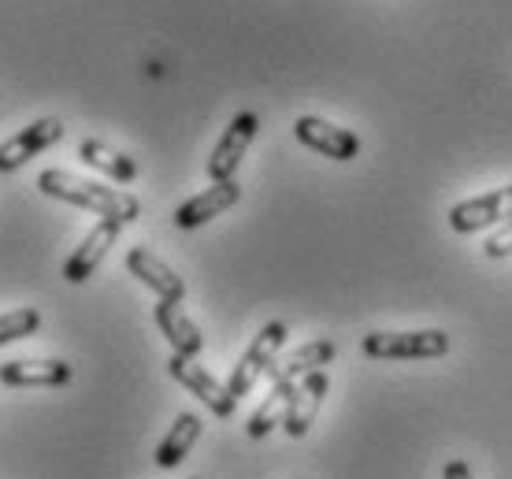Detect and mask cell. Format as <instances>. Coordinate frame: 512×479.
I'll return each instance as SVG.
<instances>
[{
  "label": "cell",
  "instance_id": "cell-1",
  "mask_svg": "<svg viewBox=\"0 0 512 479\" xmlns=\"http://www.w3.org/2000/svg\"><path fill=\"white\" fill-rule=\"evenodd\" d=\"M38 190L45 197H56V201H67V205L90 208L101 220H119V223H134L141 216V205L134 194H123L116 186H101L93 179H78L64 168H49L41 171Z\"/></svg>",
  "mask_w": 512,
  "mask_h": 479
},
{
  "label": "cell",
  "instance_id": "cell-2",
  "mask_svg": "<svg viewBox=\"0 0 512 479\" xmlns=\"http://www.w3.org/2000/svg\"><path fill=\"white\" fill-rule=\"evenodd\" d=\"M364 353L375 361H431L446 357L449 335L446 331H372L364 335Z\"/></svg>",
  "mask_w": 512,
  "mask_h": 479
},
{
  "label": "cell",
  "instance_id": "cell-3",
  "mask_svg": "<svg viewBox=\"0 0 512 479\" xmlns=\"http://www.w3.org/2000/svg\"><path fill=\"white\" fill-rule=\"evenodd\" d=\"M282 342H286V324H264L260 327V335L253 338V346L245 350V357L238 364H234V372H231V383H227V390H231L234 398L242 402L245 394L260 383V379L271 372V364H275V357H279L282 350Z\"/></svg>",
  "mask_w": 512,
  "mask_h": 479
},
{
  "label": "cell",
  "instance_id": "cell-4",
  "mask_svg": "<svg viewBox=\"0 0 512 479\" xmlns=\"http://www.w3.org/2000/svg\"><path fill=\"white\" fill-rule=\"evenodd\" d=\"M167 372H171V379H175V383H182V387L190 390L193 398H201V402L212 409V416H219V420H231V416H234V409H238V398H234L231 390L223 387L212 372H205V368L193 361V357H182V353H175V357L167 361Z\"/></svg>",
  "mask_w": 512,
  "mask_h": 479
},
{
  "label": "cell",
  "instance_id": "cell-5",
  "mask_svg": "<svg viewBox=\"0 0 512 479\" xmlns=\"http://www.w3.org/2000/svg\"><path fill=\"white\" fill-rule=\"evenodd\" d=\"M256 127H260V119H256L253 112H238V116L231 119V127L223 130L219 145L212 149V156H208V179L212 182L234 179V171L242 164L245 149H249L256 138Z\"/></svg>",
  "mask_w": 512,
  "mask_h": 479
},
{
  "label": "cell",
  "instance_id": "cell-6",
  "mask_svg": "<svg viewBox=\"0 0 512 479\" xmlns=\"http://www.w3.org/2000/svg\"><path fill=\"white\" fill-rule=\"evenodd\" d=\"M294 134H297V142L308 145L312 153L331 156V160H338V164H346V160L360 156L357 134L346 127H334V123H327V119H320V116H301L294 123Z\"/></svg>",
  "mask_w": 512,
  "mask_h": 479
},
{
  "label": "cell",
  "instance_id": "cell-7",
  "mask_svg": "<svg viewBox=\"0 0 512 479\" xmlns=\"http://www.w3.org/2000/svg\"><path fill=\"white\" fill-rule=\"evenodd\" d=\"M501 220H512V186H501L494 194L472 197V201H461V205L449 208V227L457 234L487 231V227H494Z\"/></svg>",
  "mask_w": 512,
  "mask_h": 479
},
{
  "label": "cell",
  "instance_id": "cell-8",
  "mask_svg": "<svg viewBox=\"0 0 512 479\" xmlns=\"http://www.w3.org/2000/svg\"><path fill=\"white\" fill-rule=\"evenodd\" d=\"M64 138V123L60 119H38V123H30L26 130H19L15 138L0 145V175H12L26 164V160H34L38 153H45L49 145H56Z\"/></svg>",
  "mask_w": 512,
  "mask_h": 479
},
{
  "label": "cell",
  "instance_id": "cell-9",
  "mask_svg": "<svg viewBox=\"0 0 512 479\" xmlns=\"http://www.w3.org/2000/svg\"><path fill=\"white\" fill-rule=\"evenodd\" d=\"M123 227H127V223H119V220H97V227L82 238V246L67 257V264H64L67 283H86V279L101 268V260L108 257V249L116 246V238Z\"/></svg>",
  "mask_w": 512,
  "mask_h": 479
},
{
  "label": "cell",
  "instance_id": "cell-10",
  "mask_svg": "<svg viewBox=\"0 0 512 479\" xmlns=\"http://www.w3.org/2000/svg\"><path fill=\"white\" fill-rule=\"evenodd\" d=\"M327 390H331V379H327L323 368L297 383L294 398H290V405H286V420H282V431H286L290 439L308 435L312 420H316V413H320L323 398H327Z\"/></svg>",
  "mask_w": 512,
  "mask_h": 479
},
{
  "label": "cell",
  "instance_id": "cell-11",
  "mask_svg": "<svg viewBox=\"0 0 512 479\" xmlns=\"http://www.w3.org/2000/svg\"><path fill=\"white\" fill-rule=\"evenodd\" d=\"M238 201H242V186H238L234 179L212 182L205 194H197V197H190L186 205H179V212H175V227L193 231V227H201V223L223 216V212L234 208Z\"/></svg>",
  "mask_w": 512,
  "mask_h": 479
},
{
  "label": "cell",
  "instance_id": "cell-12",
  "mask_svg": "<svg viewBox=\"0 0 512 479\" xmlns=\"http://www.w3.org/2000/svg\"><path fill=\"white\" fill-rule=\"evenodd\" d=\"M127 272L138 275L141 283L149 286L153 294H160V301H182V298H186V283H182V275L171 272L164 260L156 257L153 249H145V246L130 249V253H127Z\"/></svg>",
  "mask_w": 512,
  "mask_h": 479
},
{
  "label": "cell",
  "instance_id": "cell-13",
  "mask_svg": "<svg viewBox=\"0 0 512 479\" xmlns=\"http://www.w3.org/2000/svg\"><path fill=\"white\" fill-rule=\"evenodd\" d=\"M153 316H156L160 335L171 342V350L175 353H182V357H197V353L205 350V335H201V327L186 316L182 301H156Z\"/></svg>",
  "mask_w": 512,
  "mask_h": 479
},
{
  "label": "cell",
  "instance_id": "cell-14",
  "mask_svg": "<svg viewBox=\"0 0 512 479\" xmlns=\"http://www.w3.org/2000/svg\"><path fill=\"white\" fill-rule=\"evenodd\" d=\"M334 353H338V346L334 342H327V338H316V342H305L301 350H294L290 357H282V361L271 364V383H301L305 376H312V372H320L323 364L334 361Z\"/></svg>",
  "mask_w": 512,
  "mask_h": 479
},
{
  "label": "cell",
  "instance_id": "cell-15",
  "mask_svg": "<svg viewBox=\"0 0 512 479\" xmlns=\"http://www.w3.org/2000/svg\"><path fill=\"white\" fill-rule=\"evenodd\" d=\"M71 364L67 361H8L0 364V383L4 387H64L71 383Z\"/></svg>",
  "mask_w": 512,
  "mask_h": 479
},
{
  "label": "cell",
  "instance_id": "cell-16",
  "mask_svg": "<svg viewBox=\"0 0 512 479\" xmlns=\"http://www.w3.org/2000/svg\"><path fill=\"white\" fill-rule=\"evenodd\" d=\"M201 431H205V424H201V416L197 413H179L175 416V424H171V431H167V439L156 446V468H175L186 461V454L193 450V442L201 439Z\"/></svg>",
  "mask_w": 512,
  "mask_h": 479
},
{
  "label": "cell",
  "instance_id": "cell-17",
  "mask_svg": "<svg viewBox=\"0 0 512 479\" xmlns=\"http://www.w3.org/2000/svg\"><path fill=\"white\" fill-rule=\"evenodd\" d=\"M78 160H82V164H90V168H97V171H104L108 179H116V182L138 179V164H134L127 153H119V149L97 142V138H86V142L78 145Z\"/></svg>",
  "mask_w": 512,
  "mask_h": 479
},
{
  "label": "cell",
  "instance_id": "cell-18",
  "mask_svg": "<svg viewBox=\"0 0 512 479\" xmlns=\"http://www.w3.org/2000/svg\"><path fill=\"white\" fill-rule=\"evenodd\" d=\"M294 387L297 383H271V394L264 398V405L249 416V424H245L249 439H264L275 424L286 420V405H290V398H294Z\"/></svg>",
  "mask_w": 512,
  "mask_h": 479
},
{
  "label": "cell",
  "instance_id": "cell-19",
  "mask_svg": "<svg viewBox=\"0 0 512 479\" xmlns=\"http://www.w3.org/2000/svg\"><path fill=\"white\" fill-rule=\"evenodd\" d=\"M41 327V312L38 309H15L0 316V346L8 342H19V338L34 335Z\"/></svg>",
  "mask_w": 512,
  "mask_h": 479
},
{
  "label": "cell",
  "instance_id": "cell-20",
  "mask_svg": "<svg viewBox=\"0 0 512 479\" xmlns=\"http://www.w3.org/2000/svg\"><path fill=\"white\" fill-rule=\"evenodd\" d=\"M483 253H487L490 260H505L512 253V220L505 223V227H501V231H494L487 238V242H483Z\"/></svg>",
  "mask_w": 512,
  "mask_h": 479
},
{
  "label": "cell",
  "instance_id": "cell-21",
  "mask_svg": "<svg viewBox=\"0 0 512 479\" xmlns=\"http://www.w3.org/2000/svg\"><path fill=\"white\" fill-rule=\"evenodd\" d=\"M442 479H472V468H468V461H449L442 468Z\"/></svg>",
  "mask_w": 512,
  "mask_h": 479
}]
</instances>
